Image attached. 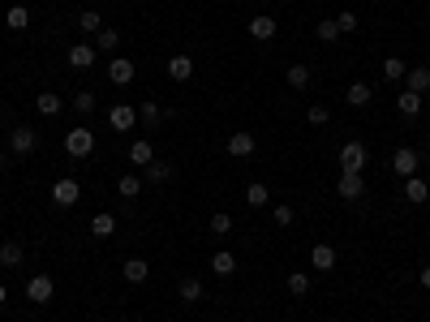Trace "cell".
<instances>
[{"label":"cell","instance_id":"cell-28","mask_svg":"<svg viewBox=\"0 0 430 322\" xmlns=\"http://www.w3.org/2000/svg\"><path fill=\"white\" fill-rule=\"evenodd\" d=\"M181 301H185V305H198V301H202V280L185 275V280H181Z\"/></svg>","mask_w":430,"mask_h":322},{"label":"cell","instance_id":"cell-25","mask_svg":"<svg viewBox=\"0 0 430 322\" xmlns=\"http://www.w3.org/2000/svg\"><path fill=\"white\" fill-rule=\"evenodd\" d=\"M117 193H121V198H138V193H142V176L138 172H125L121 181H117Z\"/></svg>","mask_w":430,"mask_h":322},{"label":"cell","instance_id":"cell-34","mask_svg":"<svg viewBox=\"0 0 430 322\" xmlns=\"http://www.w3.org/2000/svg\"><path fill=\"white\" fill-rule=\"evenodd\" d=\"M5 22H9V30H26V26H30V9H26V5H13Z\"/></svg>","mask_w":430,"mask_h":322},{"label":"cell","instance_id":"cell-29","mask_svg":"<svg viewBox=\"0 0 430 322\" xmlns=\"http://www.w3.org/2000/svg\"><path fill=\"white\" fill-rule=\"evenodd\" d=\"M405 73H409V64L401 56H387L383 60V77H387V82H405Z\"/></svg>","mask_w":430,"mask_h":322},{"label":"cell","instance_id":"cell-42","mask_svg":"<svg viewBox=\"0 0 430 322\" xmlns=\"http://www.w3.org/2000/svg\"><path fill=\"white\" fill-rule=\"evenodd\" d=\"M422 288L430 293V267H422Z\"/></svg>","mask_w":430,"mask_h":322},{"label":"cell","instance_id":"cell-20","mask_svg":"<svg viewBox=\"0 0 430 322\" xmlns=\"http://www.w3.org/2000/svg\"><path fill=\"white\" fill-rule=\"evenodd\" d=\"M396 112H401V116H418L422 112V95H413V90H405V95H396Z\"/></svg>","mask_w":430,"mask_h":322},{"label":"cell","instance_id":"cell-18","mask_svg":"<svg viewBox=\"0 0 430 322\" xmlns=\"http://www.w3.org/2000/svg\"><path fill=\"white\" fill-rule=\"evenodd\" d=\"M35 108H39V116H60V112H65V99L52 95V90H43L39 99H35Z\"/></svg>","mask_w":430,"mask_h":322},{"label":"cell","instance_id":"cell-8","mask_svg":"<svg viewBox=\"0 0 430 322\" xmlns=\"http://www.w3.org/2000/svg\"><path fill=\"white\" fill-rule=\"evenodd\" d=\"M108 125H112L117 134H125V129H134V125H138V108H130V103H117L112 112H108Z\"/></svg>","mask_w":430,"mask_h":322},{"label":"cell","instance_id":"cell-33","mask_svg":"<svg viewBox=\"0 0 430 322\" xmlns=\"http://www.w3.org/2000/svg\"><path fill=\"white\" fill-rule=\"evenodd\" d=\"M246 202H250V206H267V202H272V189H267L263 181H254V185L246 189Z\"/></svg>","mask_w":430,"mask_h":322},{"label":"cell","instance_id":"cell-17","mask_svg":"<svg viewBox=\"0 0 430 322\" xmlns=\"http://www.w3.org/2000/svg\"><path fill=\"white\" fill-rule=\"evenodd\" d=\"M22 258H26L22 240H5V245H0V267H22Z\"/></svg>","mask_w":430,"mask_h":322},{"label":"cell","instance_id":"cell-27","mask_svg":"<svg viewBox=\"0 0 430 322\" xmlns=\"http://www.w3.org/2000/svg\"><path fill=\"white\" fill-rule=\"evenodd\" d=\"M142 172H147V181H151V185H168V181H172V164H155V159H151V164L142 168Z\"/></svg>","mask_w":430,"mask_h":322},{"label":"cell","instance_id":"cell-32","mask_svg":"<svg viewBox=\"0 0 430 322\" xmlns=\"http://www.w3.org/2000/svg\"><path fill=\"white\" fill-rule=\"evenodd\" d=\"M310 77H314V73H310V64H293V69H289V86H293V90H306V86H310Z\"/></svg>","mask_w":430,"mask_h":322},{"label":"cell","instance_id":"cell-2","mask_svg":"<svg viewBox=\"0 0 430 322\" xmlns=\"http://www.w3.org/2000/svg\"><path fill=\"white\" fill-rule=\"evenodd\" d=\"M65 151H69L73 159H86V155L95 151V129H86V125L69 129V134H65Z\"/></svg>","mask_w":430,"mask_h":322},{"label":"cell","instance_id":"cell-9","mask_svg":"<svg viewBox=\"0 0 430 322\" xmlns=\"http://www.w3.org/2000/svg\"><path fill=\"white\" fill-rule=\"evenodd\" d=\"M250 39H259V43L276 39V18H272V13H254V18H250Z\"/></svg>","mask_w":430,"mask_h":322},{"label":"cell","instance_id":"cell-44","mask_svg":"<svg viewBox=\"0 0 430 322\" xmlns=\"http://www.w3.org/2000/svg\"><path fill=\"white\" fill-rule=\"evenodd\" d=\"M0 168H5V151H0Z\"/></svg>","mask_w":430,"mask_h":322},{"label":"cell","instance_id":"cell-4","mask_svg":"<svg viewBox=\"0 0 430 322\" xmlns=\"http://www.w3.org/2000/svg\"><path fill=\"white\" fill-rule=\"evenodd\" d=\"M418 168H422V155L413 151V147H401V151L392 155V172L405 176V181H409V176H418Z\"/></svg>","mask_w":430,"mask_h":322},{"label":"cell","instance_id":"cell-13","mask_svg":"<svg viewBox=\"0 0 430 322\" xmlns=\"http://www.w3.org/2000/svg\"><path fill=\"white\" fill-rule=\"evenodd\" d=\"M310 267H318V271H336V249H331L327 240H318V245L310 249Z\"/></svg>","mask_w":430,"mask_h":322},{"label":"cell","instance_id":"cell-10","mask_svg":"<svg viewBox=\"0 0 430 322\" xmlns=\"http://www.w3.org/2000/svg\"><path fill=\"white\" fill-rule=\"evenodd\" d=\"M254 147H259V142H254V134H250V129H237V134L228 138V155H232V159H246V155H254Z\"/></svg>","mask_w":430,"mask_h":322},{"label":"cell","instance_id":"cell-16","mask_svg":"<svg viewBox=\"0 0 430 322\" xmlns=\"http://www.w3.org/2000/svg\"><path fill=\"white\" fill-rule=\"evenodd\" d=\"M125 280L130 284H147V275H151V267H147V258H125Z\"/></svg>","mask_w":430,"mask_h":322},{"label":"cell","instance_id":"cell-39","mask_svg":"<svg viewBox=\"0 0 430 322\" xmlns=\"http://www.w3.org/2000/svg\"><path fill=\"white\" fill-rule=\"evenodd\" d=\"M272 219L280 223V228H289V223H293L297 215H293V206H289V202H280V206H272Z\"/></svg>","mask_w":430,"mask_h":322},{"label":"cell","instance_id":"cell-26","mask_svg":"<svg viewBox=\"0 0 430 322\" xmlns=\"http://www.w3.org/2000/svg\"><path fill=\"white\" fill-rule=\"evenodd\" d=\"M405 198H409V202H418V206L430 198V189H426L422 176H409V181H405Z\"/></svg>","mask_w":430,"mask_h":322},{"label":"cell","instance_id":"cell-31","mask_svg":"<svg viewBox=\"0 0 430 322\" xmlns=\"http://www.w3.org/2000/svg\"><path fill=\"white\" fill-rule=\"evenodd\" d=\"M117 43H121V35L112 26H104L99 35H95V52H117Z\"/></svg>","mask_w":430,"mask_h":322},{"label":"cell","instance_id":"cell-23","mask_svg":"<svg viewBox=\"0 0 430 322\" xmlns=\"http://www.w3.org/2000/svg\"><path fill=\"white\" fill-rule=\"evenodd\" d=\"M117 232V219L112 215H108V211H99V215H95L91 219V236H99V240H108V236H112Z\"/></svg>","mask_w":430,"mask_h":322},{"label":"cell","instance_id":"cell-24","mask_svg":"<svg viewBox=\"0 0 430 322\" xmlns=\"http://www.w3.org/2000/svg\"><path fill=\"white\" fill-rule=\"evenodd\" d=\"M211 271H215V275H219V280H228V275H232V271H237V258H232L228 249H219V253L211 258Z\"/></svg>","mask_w":430,"mask_h":322},{"label":"cell","instance_id":"cell-38","mask_svg":"<svg viewBox=\"0 0 430 322\" xmlns=\"http://www.w3.org/2000/svg\"><path fill=\"white\" fill-rule=\"evenodd\" d=\"M211 232H215V236H228V232H232V215L215 211V215H211Z\"/></svg>","mask_w":430,"mask_h":322},{"label":"cell","instance_id":"cell-5","mask_svg":"<svg viewBox=\"0 0 430 322\" xmlns=\"http://www.w3.org/2000/svg\"><path fill=\"white\" fill-rule=\"evenodd\" d=\"M52 297H56V284H52V275H30V280H26V301L47 305Z\"/></svg>","mask_w":430,"mask_h":322},{"label":"cell","instance_id":"cell-21","mask_svg":"<svg viewBox=\"0 0 430 322\" xmlns=\"http://www.w3.org/2000/svg\"><path fill=\"white\" fill-rule=\"evenodd\" d=\"M344 99H348V108H366V103H370V99H374V90H370V86H366V82H353V86H348V90H344Z\"/></svg>","mask_w":430,"mask_h":322},{"label":"cell","instance_id":"cell-45","mask_svg":"<svg viewBox=\"0 0 430 322\" xmlns=\"http://www.w3.org/2000/svg\"><path fill=\"white\" fill-rule=\"evenodd\" d=\"M254 5H263V0H254Z\"/></svg>","mask_w":430,"mask_h":322},{"label":"cell","instance_id":"cell-6","mask_svg":"<svg viewBox=\"0 0 430 322\" xmlns=\"http://www.w3.org/2000/svg\"><path fill=\"white\" fill-rule=\"evenodd\" d=\"M340 168L344 172H361L366 168V142H344V147H340Z\"/></svg>","mask_w":430,"mask_h":322},{"label":"cell","instance_id":"cell-7","mask_svg":"<svg viewBox=\"0 0 430 322\" xmlns=\"http://www.w3.org/2000/svg\"><path fill=\"white\" fill-rule=\"evenodd\" d=\"M336 193H340V198H348V202L366 198V181H361V172H344L340 181H336Z\"/></svg>","mask_w":430,"mask_h":322},{"label":"cell","instance_id":"cell-35","mask_svg":"<svg viewBox=\"0 0 430 322\" xmlns=\"http://www.w3.org/2000/svg\"><path fill=\"white\" fill-rule=\"evenodd\" d=\"M73 108H77V116H91V112H95V90H77Z\"/></svg>","mask_w":430,"mask_h":322},{"label":"cell","instance_id":"cell-30","mask_svg":"<svg viewBox=\"0 0 430 322\" xmlns=\"http://www.w3.org/2000/svg\"><path fill=\"white\" fill-rule=\"evenodd\" d=\"M138 121H142V125H147V129H155L159 121H164V108H159V103H151V99H147V103H142V108H138Z\"/></svg>","mask_w":430,"mask_h":322},{"label":"cell","instance_id":"cell-22","mask_svg":"<svg viewBox=\"0 0 430 322\" xmlns=\"http://www.w3.org/2000/svg\"><path fill=\"white\" fill-rule=\"evenodd\" d=\"M151 159H155V147H151L147 138H142V142H134V147H130V164H134V168H147Z\"/></svg>","mask_w":430,"mask_h":322},{"label":"cell","instance_id":"cell-12","mask_svg":"<svg viewBox=\"0 0 430 322\" xmlns=\"http://www.w3.org/2000/svg\"><path fill=\"white\" fill-rule=\"evenodd\" d=\"M168 77H172V82H189V77H194V56H172L168 60Z\"/></svg>","mask_w":430,"mask_h":322},{"label":"cell","instance_id":"cell-19","mask_svg":"<svg viewBox=\"0 0 430 322\" xmlns=\"http://www.w3.org/2000/svg\"><path fill=\"white\" fill-rule=\"evenodd\" d=\"M77 30H82V35H99V30H104L99 9H82V13H77Z\"/></svg>","mask_w":430,"mask_h":322},{"label":"cell","instance_id":"cell-1","mask_svg":"<svg viewBox=\"0 0 430 322\" xmlns=\"http://www.w3.org/2000/svg\"><path fill=\"white\" fill-rule=\"evenodd\" d=\"M35 147H39V129H30V125L9 129V151L13 155H35Z\"/></svg>","mask_w":430,"mask_h":322},{"label":"cell","instance_id":"cell-43","mask_svg":"<svg viewBox=\"0 0 430 322\" xmlns=\"http://www.w3.org/2000/svg\"><path fill=\"white\" fill-rule=\"evenodd\" d=\"M9 301V293H5V284H0V305H5Z\"/></svg>","mask_w":430,"mask_h":322},{"label":"cell","instance_id":"cell-15","mask_svg":"<svg viewBox=\"0 0 430 322\" xmlns=\"http://www.w3.org/2000/svg\"><path fill=\"white\" fill-rule=\"evenodd\" d=\"M134 60H112V64H108V77H112V86H130L134 82Z\"/></svg>","mask_w":430,"mask_h":322},{"label":"cell","instance_id":"cell-37","mask_svg":"<svg viewBox=\"0 0 430 322\" xmlns=\"http://www.w3.org/2000/svg\"><path fill=\"white\" fill-rule=\"evenodd\" d=\"M336 39H340V26H336V18L318 22V43H336Z\"/></svg>","mask_w":430,"mask_h":322},{"label":"cell","instance_id":"cell-40","mask_svg":"<svg viewBox=\"0 0 430 322\" xmlns=\"http://www.w3.org/2000/svg\"><path fill=\"white\" fill-rule=\"evenodd\" d=\"M306 121H310V125H327V121H331V112H327L323 103H314V108L306 112Z\"/></svg>","mask_w":430,"mask_h":322},{"label":"cell","instance_id":"cell-36","mask_svg":"<svg viewBox=\"0 0 430 322\" xmlns=\"http://www.w3.org/2000/svg\"><path fill=\"white\" fill-rule=\"evenodd\" d=\"M289 293L293 297H306L310 293V275H306V271H293V275H289Z\"/></svg>","mask_w":430,"mask_h":322},{"label":"cell","instance_id":"cell-41","mask_svg":"<svg viewBox=\"0 0 430 322\" xmlns=\"http://www.w3.org/2000/svg\"><path fill=\"white\" fill-rule=\"evenodd\" d=\"M336 26H340V35H353V30H357V13H340Z\"/></svg>","mask_w":430,"mask_h":322},{"label":"cell","instance_id":"cell-3","mask_svg":"<svg viewBox=\"0 0 430 322\" xmlns=\"http://www.w3.org/2000/svg\"><path fill=\"white\" fill-rule=\"evenodd\" d=\"M52 202L56 206H77L82 202V185H77L73 176H60V181L52 185Z\"/></svg>","mask_w":430,"mask_h":322},{"label":"cell","instance_id":"cell-14","mask_svg":"<svg viewBox=\"0 0 430 322\" xmlns=\"http://www.w3.org/2000/svg\"><path fill=\"white\" fill-rule=\"evenodd\" d=\"M95 56H99V52H95V43H73L69 47V64H73V69H91Z\"/></svg>","mask_w":430,"mask_h":322},{"label":"cell","instance_id":"cell-11","mask_svg":"<svg viewBox=\"0 0 430 322\" xmlns=\"http://www.w3.org/2000/svg\"><path fill=\"white\" fill-rule=\"evenodd\" d=\"M405 90H413V95H430V69H426V64H413V69L405 73Z\"/></svg>","mask_w":430,"mask_h":322}]
</instances>
